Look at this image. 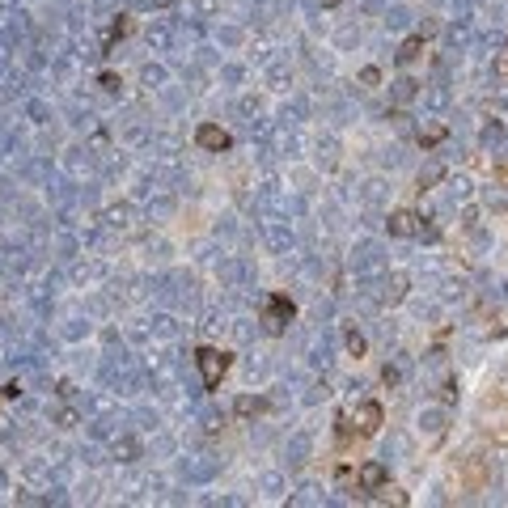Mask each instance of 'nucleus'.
<instances>
[{"label": "nucleus", "instance_id": "nucleus-1", "mask_svg": "<svg viewBox=\"0 0 508 508\" xmlns=\"http://www.w3.org/2000/svg\"><path fill=\"white\" fill-rule=\"evenodd\" d=\"M199 373H204V385L212 390V385H221V377L229 373V352H221V348H199Z\"/></svg>", "mask_w": 508, "mask_h": 508}, {"label": "nucleus", "instance_id": "nucleus-2", "mask_svg": "<svg viewBox=\"0 0 508 508\" xmlns=\"http://www.w3.org/2000/svg\"><path fill=\"white\" fill-rule=\"evenodd\" d=\"M381 420H385V415H381V407H377V402H360V407L352 411V420H348V424H352L356 432H365V437H373V432L381 428Z\"/></svg>", "mask_w": 508, "mask_h": 508}, {"label": "nucleus", "instance_id": "nucleus-3", "mask_svg": "<svg viewBox=\"0 0 508 508\" xmlns=\"http://www.w3.org/2000/svg\"><path fill=\"white\" fill-rule=\"evenodd\" d=\"M288 318H293V301H288V297H267V313H263L267 330H271V335H280Z\"/></svg>", "mask_w": 508, "mask_h": 508}, {"label": "nucleus", "instance_id": "nucleus-4", "mask_svg": "<svg viewBox=\"0 0 508 508\" xmlns=\"http://www.w3.org/2000/svg\"><path fill=\"white\" fill-rule=\"evenodd\" d=\"M195 140H199V149H208V153H225L229 149V132L225 128H216V123H204L199 132H195Z\"/></svg>", "mask_w": 508, "mask_h": 508}, {"label": "nucleus", "instance_id": "nucleus-5", "mask_svg": "<svg viewBox=\"0 0 508 508\" xmlns=\"http://www.w3.org/2000/svg\"><path fill=\"white\" fill-rule=\"evenodd\" d=\"M385 225H390V233H394V237H415V233H424V221H420L415 212H407V208H402V212H394Z\"/></svg>", "mask_w": 508, "mask_h": 508}, {"label": "nucleus", "instance_id": "nucleus-6", "mask_svg": "<svg viewBox=\"0 0 508 508\" xmlns=\"http://www.w3.org/2000/svg\"><path fill=\"white\" fill-rule=\"evenodd\" d=\"M381 483H385V466L381 462H365V466H360V487H365V492H377Z\"/></svg>", "mask_w": 508, "mask_h": 508}, {"label": "nucleus", "instance_id": "nucleus-7", "mask_svg": "<svg viewBox=\"0 0 508 508\" xmlns=\"http://www.w3.org/2000/svg\"><path fill=\"white\" fill-rule=\"evenodd\" d=\"M233 411H237L241 420H250V415H263V411H267V402H263V398H254V394H241V398L233 402Z\"/></svg>", "mask_w": 508, "mask_h": 508}, {"label": "nucleus", "instance_id": "nucleus-8", "mask_svg": "<svg viewBox=\"0 0 508 508\" xmlns=\"http://www.w3.org/2000/svg\"><path fill=\"white\" fill-rule=\"evenodd\" d=\"M415 93H420V81L415 77H398L394 81V102H411Z\"/></svg>", "mask_w": 508, "mask_h": 508}, {"label": "nucleus", "instance_id": "nucleus-9", "mask_svg": "<svg viewBox=\"0 0 508 508\" xmlns=\"http://www.w3.org/2000/svg\"><path fill=\"white\" fill-rule=\"evenodd\" d=\"M424 56V38L415 34V38H407L402 47H398V64H411V60H420Z\"/></svg>", "mask_w": 508, "mask_h": 508}, {"label": "nucleus", "instance_id": "nucleus-10", "mask_svg": "<svg viewBox=\"0 0 508 508\" xmlns=\"http://www.w3.org/2000/svg\"><path fill=\"white\" fill-rule=\"evenodd\" d=\"M402 297H407V276H390V280H385V301L398 305Z\"/></svg>", "mask_w": 508, "mask_h": 508}, {"label": "nucleus", "instance_id": "nucleus-11", "mask_svg": "<svg viewBox=\"0 0 508 508\" xmlns=\"http://www.w3.org/2000/svg\"><path fill=\"white\" fill-rule=\"evenodd\" d=\"M114 457H119V462H136V457H140V445H136L132 437H123V441H114Z\"/></svg>", "mask_w": 508, "mask_h": 508}, {"label": "nucleus", "instance_id": "nucleus-12", "mask_svg": "<svg viewBox=\"0 0 508 508\" xmlns=\"http://www.w3.org/2000/svg\"><path fill=\"white\" fill-rule=\"evenodd\" d=\"M343 343H348V356H365V335H360V330H348Z\"/></svg>", "mask_w": 508, "mask_h": 508}, {"label": "nucleus", "instance_id": "nucleus-13", "mask_svg": "<svg viewBox=\"0 0 508 508\" xmlns=\"http://www.w3.org/2000/svg\"><path fill=\"white\" fill-rule=\"evenodd\" d=\"M445 140V128H420V144L424 149H432V144H441Z\"/></svg>", "mask_w": 508, "mask_h": 508}, {"label": "nucleus", "instance_id": "nucleus-14", "mask_svg": "<svg viewBox=\"0 0 508 508\" xmlns=\"http://www.w3.org/2000/svg\"><path fill=\"white\" fill-rule=\"evenodd\" d=\"M441 178H445V165H428L424 174H420V191H424V186H432V182H441Z\"/></svg>", "mask_w": 508, "mask_h": 508}, {"label": "nucleus", "instance_id": "nucleus-15", "mask_svg": "<svg viewBox=\"0 0 508 508\" xmlns=\"http://www.w3.org/2000/svg\"><path fill=\"white\" fill-rule=\"evenodd\" d=\"M377 500H390V504H407V496H402V492H394V487H385V483L377 487Z\"/></svg>", "mask_w": 508, "mask_h": 508}, {"label": "nucleus", "instance_id": "nucleus-16", "mask_svg": "<svg viewBox=\"0 0 508 508\" xmlns=\"http://www.w3.org/2000/svg\"><path fill=\"white\" fill-rule=\"evenodd\" d=\"M381 381H385V385H398V381H402V373H398L394 365H385V369H381Z\"/></svg>", "mask_w": 508, "mask_h": 508}, {"label": "nucleus", "instance_id": "nucleus-17", "mask_svg": "<svg viewBox=\"0 0 508 508\" xmlns=\"http://www.w3.org/2000/svg\"><path fill=\"white\" fill-rule=\"evenodd\" d=\"M360 81L373 89V85H381V72H377V68H365V72H360Z\"/></svg>", "mask_w": 508, "mask_h": 508}, {"label": "nucleus", "instance_id": "nucleus-18", "mask_svg": "<svg viewBox=\"0 0 508 508\" xmlns=\"http://www.w3.org/2000/svg\"><path fill=\"white\" fill-rule=\"evenodd\" d=\"M119 85H123V81H119V77H114V72H102V89H110V93H114Z\"/></svg>", "mask_w": 508, "mask_h": 508}, {"label": "nucleus", "instance_id": "nucleus-19", "mask_svg": "<svg viewBox=\"0 0 508 508\" xmlns=\"http://www.w3.org/2000/svg\"><path fill=\"white\" fill-rule=\"evenodd\" d=\"M318 5H322V9H335V5H339V0H318Z\"/></svg>", "mask_w": 508, "mask_h": 508}, {"label": "nucleus", "instance_id": "nucleus-20", "mask_svg": "<svg viewBox=\"0 0 508 508\" xmlns=\"http://www.w3.org/2000/svg\"><path fill=\"white\" fill-rule=\"evenodd\" d=\"M0 487H5V470H0Z\"/></svg>", "mask_w": 508, "mask_h": 508}]
</instances>
